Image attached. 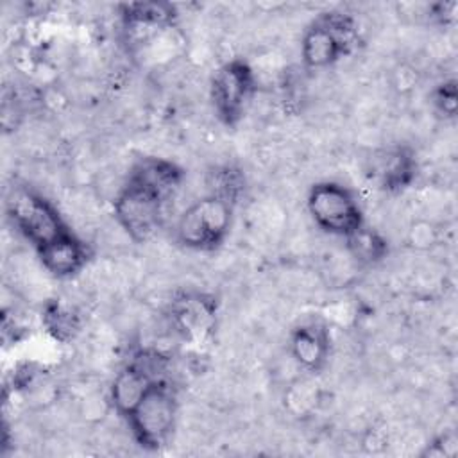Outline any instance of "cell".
Instances as JSON below:
<instances>
[{
	"mask_svg": "<svg viewBox=\"0 0 458 458\" xmlns=\"http://www.w3.org/2000/svg\"><path fill=\"white\" fill-rule=\"evenodd\" d=\"M306 208L315 225L331 236L345 240L365 225L356 195L335 181L315 182L308 191Z\"/></svg>",
	"mask_w": 458,
	"mask_h": 458,
	"instance_id": "277c9868",
	"label": "cell"
},
{
	"mask_svg": "<svg viewBox=\"0 0 458 458\" xmlns=\"http://www.w3.org/2000/svg\"><path fill=\"white\" fill-rule=\"evenodd\" d=\"M356 41L354 20L338 11L322 13L304 30L301 57L308 68H327L347 55Z\"/></svg>",
	"mask_w": 458,
	"mask_h": 458,
	"instance_id": "5b68a950",
	"label": "cell"
},
{
	"mask_svg": "<svg viewBox=\"0 0 458 458\" xmlns=\"http://www.w3.org/2000/svg\"><path fill=\"white\" fill-rule=\"evenodd\" d=\"M168 360L154 349H141L120 369L111 385V403L118 415L127 419L143 394L165 377Z\"/></svg>",
	"mask_w": 458,
	"mask_h": 458,
	"instance_id": "ba28073f",
	"label": "cell"
},
{
	"mask_svg": "<svg viewBox=\"0 0 458 458\" xmlns=\"http://www.w3.org/2000/svg\"><path fill=\"white\" fill-rule=\"evenodd\" d=\"M36 252L43 268L61 279L79 274L89 259L88 245L72 229L39 247Z\"/></svg>",
	"mask_w": 458,
	"mask_h": 458,
	"instance_id": "30bf717a",
	"label": "cell"
},
{
	"mask_svg": "<svg viewBox=\"0 0 458 458\" xmlns=\"http://www.w3.org/2000/svg\"><path fill=\"white\" fill-rule=\"evenodd\" d=\"M7 216L36 250L70 231L57 208L30 188H14L11 191L7 197Z\"/></svg>",
	"mask_w": 458,
	"mask_h": 458,
	"instance_id": "8992f818",
	"label": "cell"
},
{
	"mask_svg": "<svg viewBox=\"0 0 458 458\" xmlns=\"http://www.w3.org/2000/svg\"><path fill=\"white\" fill-rule=\"evenodd\" d=\"M218 304L213 295L182 292L170 304V320L179 336L193 345L204 344L215 331Z\"/></svg>",
	"mask_w": 458,
	"mask_h": 458,
	"instance_id": "9c48e42d",
	"label": "cell"
},
{
	"mask_svg": "<svg viewBox=\"0 0 458 458\" xmlns=\"http://www.w3.org/2000/svg\"><path fill=\"white\" fill-rule=\"evenodd\" d=\"M120 16L131 32H157L172 27L175 7L165 2H129L120 5Z\"/></svg>",
	"mask_w": 458,
	"mask_h": 458,
	"instance_id": "4fadbf2b",
	"label": "cell"
},
{
	"mask_svg": "<svg viewBox=\"0 0 458 458\" xmlns=\"http://www.w3.org/2000/svg\"><path fill=\"white\" fill-rule=\"evenodd\" d=\"M329 331L318 322L301 324L292 331L290 354L308 372H318L324 369L329 358Z\"/></svg>",
	"mask_w": 458,
	"mask_h": 458,
	"instance_id": "8fae6325",
	"label": "cell"
},
{
	"mask_svg": "<svg viewBox=\"0 0 458 458\" xmlns=\"http://www.w3.org/2000/svg\"><path fill=\"white\" fill-rule=\"evenodd\" d=\"M234 202V199L213 191L191 202L175 224L177 242L199 252L218 249L231 231Z\"/></svg>",
	"mask_w": 458,
	"mask_h": 458,
	"instance_id": "6da1fadb",
	"label": "cell"
},
{
	"mask_svg": "<svg viewBox=\"0 0 458 458\" xmlns=\"http://www.w3.org/2000/svg\"><path fill=\"white\" fill-rule=\"evenodd\" d=\"M168 195L127 175V181L114 197L113 213L118 225L136 243L150 240L161 227Z\"/></svg>",
	"mask_w": 458,
	"mask_h": 458,
	"instance_id": "7a4b0ae2",
	"label": "cell"
},
{
	"mask_svg": "<svg viewBox=\"0 0 458 458\" xmlns=\"http://www.w3.org/2000/svg\"><path fill=\"white\" fill-rule=\"evenodd\" d=\"M45 326L54 338L66 342L79 331V317L72 308L61 302H52L45 311Z\"/></svg>",
	"mask_w": 458,
	"mask_h": 458,
	"instance_id": "9a60e30c",
	"label": "cell"
},
{
	"mask_svg": "<svg viewBox=\"0 0 458 458\" xmlns=\"http://www.w3.org/2000/svg\"><path fill=\"white\" fill-rule=\"evenodd\" d=\"M256 91V75L250 64L240 57L216 68L209 82V98L216 118L234 127L245 114Z\"/></svg>",
	"mask_w": 458,
	"mask_h": 458,
	"instance_id": "52a82bcc",
	"label": "cell"
},
{
	"mask_svg": "<svg viewBox=\"0 0 458 458\" xmlns=\"http://www.w3.org/2000/svg\"><path fill=\"white\" fill-rule=\"evenodd\" d=\"M417 163L411 150L406 147H394L376 159L374 172L379 186L386 191H403L415 179Z\"/></svg>",
	"mask_w": 458,
	"mask_h": 458,
	"instance_id": "7c38bea8",
	"label": "cell"
},
{
	"mask_svg": "<svg viewBox=\"0 0 458 458\" xmlns=\"http://www.w3.org/2000/svg\"><path fill=\"white\" fill-rule=\"evenodd\" d=\"M433 104L444 116L453 118L456 114V107H458L456 82L445 81V82L438 84L437 89L433 91Z\"/></svg>",
	"mask_w": 458,
	"mask_h": 458,
	"instance_id": "2e32d148",
	"label": "cell"
},
{
	"mask_svg": "<svg viewBox=\"0 0 458 458\" xmlns=\"http://www.w3.org/2000/svg\"><path fill=\"white\" fill-rule=\"evenodd\" d=\"M345 242L351 254L361 263H376L383 259L385 254L388 252L386 242L367 225H363L360 231L345 238Z\"/></svg>",
	"mask_w": 458,
	"mask_h": 458,
	"instance_id": "5bb4252c",
	"label": "cell"
},
{
	"mask_svg": "<svg viewBox=\"0 0 458 458\" xmlns=\"http://www.w3.org/2000/svg\"><path fill=\"white\" fill-rule=\"evenodd\" d=\"M177 397L168 379L156 381L127 415V424L134 440L148 449L157 451L168 444L175 428Z\"/></svg>",
	"mask_w": 458,
	"mask_h": 458,
	"instance_id": "3957f363",
	"label": "cell"
}]
</instances>
